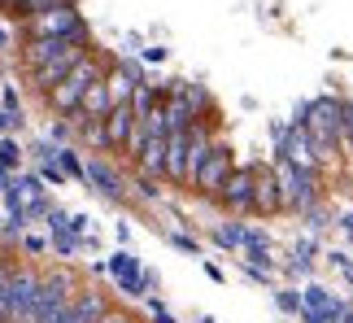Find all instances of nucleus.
I'll return each mask as SVG.
<instances>
[{"label": "nucleus", "instance_id": "nucleus-1", "mask_svg": "<svg viewBox=\"0 0 353 323\" xmlns=\"http://www.w3.org/2000/svg\"><path fill=\"white\" fill-rule=\"evenodd\" d=\"M296 123L310 131V140H314L319 153H327L332 144L345 136V105L332 101V97H319V101H310L305 110L296 114Z\"/></svg>", "mask_w": 353, "mask_h": 323}, {"label": "nucleus", "instance_id": "nucleus-2", "mask_svg": "<svg viewBox=\"0 0 353 323\" xmlns=\"http://www.w3.org/2000/svg\"><path fill=\"white\" fill-rule=\"evenodd\" d=\"M74 302V275L70 271H48L39 280V293H35V306L22 323H61L65 306Z\"/></svg>", "mask_w": 353, "mask_h": 323}, {"label": "nucleus", "instance_id": "nucleus-3", "mask_svg": "<svg viewBox=\"0 0 353 323\" xmlns=\"http://www.w3.org/2000/svg\"><path fill=\"white\" fill-rule=\"evenodd\" d=\"M97 79H105V75H101L97 57H92V52H88V57L79 61L74 70L65 75V79H61V84L52 88V92H48V105H52V110H57V114H79V105H83L88 88L97 84Z\"/></svg>", "mask_w": 353, "mask_h": 323}, {"label": "nucleus", "instance_id": "nucleus-4", "mask_svg": "<svg viewBox=\"0 0 353 323\" xmlns=\"http://www.w3.org/2000/svg\"><path fill=\"white\" fill-rule=\"evenodd\" d=\"M279 197L288 210L314 206V166H296V162H279Z\"/></svg>", "mask_w": 353, "mask_h": 323}, {"label": "nucleus", "instance_id": "nucleus-5", "mask_svg": "<svg viewBox=\"0 0 353 323\" xmlns=\"http://www.w3.org/2000/svg\"><path fill=\"white\" fill-rule=\"evenodd\" d=\"M26 31H31V39H44V35H79V31H88V26H83V13L74 5H61V9H48V13H39V18H31Z\"/></svg>", "mask_w": 353, "mask_h": 323}, {"label": "nucleus", "instance_id": "nucleus-6", "mask_svg": "<svg viewBox=\"0 0 353 323\" xmlns=\"http://www.w3.org/2000/svg\"><path fill=\"white\" fill-rule=\"evenodd\" d=\"M227 179H232V149H227V144H214L210 157L201 162V170H196V179H192V184H196L205 197H223Z\"/></svg>", "mask_w": 353, "mask_h": 323}, {"label": "nucleus", "instance_id": "nucleus-7", "mask_svg": "<svg viewBox=\"0 0 353 323\" xmlns=\"http://www.w3.org/2000/svg\"><path fill=\"white\" fill-rule=\"evenodd\" d=\"M105 271H110V275L118 280V288L127 293V297H140V293H144L148 284H153V275H148L144 266H140V258H135L131 249H118L114 258L105 262Z\"/></svg>", "mask_w": 353, "mask_h": 323}, {"label": "nucleus", "instance_id": "nucleus-8", "mask_svg": "<svg viewBox=\"0 0 353 323\" xmlns=\"http://www.w3.org/2000/svg\"><path fill=\"white\" fill-rule=\"evenodd\" d=\"M74 44H88V31H79V35H44V39H26L22 61H26V70H39L44 61L61 57V52H65V48H74Z\"/></svg>", "mask_w": 353, "mask_h": 323}, {"label": "nucleus", "instance_id": "nucleus-9", "mask_svg": "<svg viewBox=\"0 0 353 323\" xmlns=\"http://www.w3.org/2000/svg\"><path fill=\"white\" fill-rule=\"evenodd\" d=\"M83 57H88V44H74V48H65L61 57H52V61H44V66H39V70H31V84H35V88L48 97V92L57 88L61 79L70 75V70H74V66L83 61Z\"/></svg>", "mask_w": 353, "mask_h": 323}, {"label": "nucleus", "instance_id": "nucleus-10", "mask_svg": "<svg viewBox=\"0 0 353 323\" xmlns=\"http://www.w3.org/2000/svg\"><path fill=\"white\" fill-rule=\"evenodd\" d=\"M275 140H279V162H296V166H314V140H310V131L296 123V127H275Z\"/></svg>", "mask_w": 353, "mask_h": 323}, {"label": "nucleus", "instance_id": "nucleus-11", "mask_svg": "<svg viewBox=\"0 0 353 323\" xmlns=\"http://www.w3.org/2000/svg\"><path fill=\"white\" fill-rule=\"evenodd\" d=\"M39 280H44V275H35L31 266H13V271H9V302H13V323H22L26 315H31V306H35V293H39Z\"/></svg>", "mask_w": 353, "mask_h": 323}, {"label": "nucleus", "instance_id": "nucleus-12", "mask_svg": "<svg viewBox=\"0 0 353 323\" xmlns=\"http://www.w3.org/2000/svg\"><path fill=\"white\" fill-rule=\"evenodd\" d=\"M135 127V105L118 101L110 114H105V149H127V136Z\"/></svg>", "mask_w": 353, "mask_h": 323}, {"label": "nucleus", "instance_id": "nucleus-13", "mask_svg": "<svg viewBox=\"0 0 353 323\" xmlns=\"http://www.w3.org/2000/svg\"><path fill=\"white\" fill-rule=\"evenodd\" d=\"M105 315H110V311H105V297L88 288V293H74V302L65 306L61 323H101Z\"/></svg>", "mask_w": 353, "mask_h": 323}, {"label": "nucleus", "instance_id": "nucleus-14", "mask_svg": "<svg viewBox=\"0 0 353 323\" xmlns=\"http://www.w3.org/2000/svg\"><path fill=\"white\" fill-rule=\"evenodd\" d=\"M188 149H192L188 131H170V140H166V179L170 184H188Z\"/></svg>", "mask_w": 353, "mask_h": 323}, {"label": "nucleus", "instance_id": "nucleus-15", "mask_svg": "<svg viewBox=\"0 0 353 323\" xmlns=\"http://www.w3.org/2000/svg\"><path fill=\"white\" fill-rule=\"evenodd\" d=\"M253 188H257V170H232V179L223 188V201L232 210H253Z\"/></svg>", "mask_w": 353, "mask_h": 323}, {"label": "nucleus", "instance_id": "nucleus-16", "mask_svg": "<svg viewBox=\"0 0 353 323\" xmlns=\"http://www.w3.org/2000/svg\"><path fill=\"white\" fill-rule=\"evenodd\" d=\"M114 110V92H110V79H97V84L88 88L83 105H79V118H105Z\"/></svg>", "mask_w": 353, "mask_h": 323}, {"label": "nucleus", "instance_id": "nucleus-17", "mask_svg": "<svg viewBox=\"0 0 353 323\" xmlns=\"http://www.w3.org/2000/svg\"><path fill=\"white\" fill-rule=\"evenodd\" d=\"M283 206V197H279V175L275 170H257V188H253V210H279Z\"/></svg>", "mask_w": 353, "mask_h": 323}, {"label": "nucleus", "instance_id": "nucleus-18", "mask_svg": "<svg viewBox=\"0 0 353 323\" xmlns=\"http://www.w3.org/2000/svg\"><path fill=\"white\" fill-rule=\"evenodd\" d=\"M88 184H97L101 193H105V197H114V201L127 193V188H122V179L114 175V166H105V162H88Z\"/></svg>", "mask_w": 353, "mask_h": 323}, {"label": "nucleus", "instance_id": "nucleus-19", "mask_svg": "<svg viewBox=\"0 0 353 323\" xmlns=\"http://www.w3.org/2000/svg\"><path fill=\"white\" fill-rule=\"evenodd\" d=\"M214 245H219V249L244 245V227H240V223H219V227H214Z\"/></svg>", "mask_w": 353, "mask_h": 323}, {"label": "nucleus", "instance_id": "nucleus-20", "mask_svg": "<svg viewBox=\"0 0 353 323\" xmlns=\"http://www.w3.org/2000/svg\"><path fill=\"white\" fill-rule=\"evenodd\" d=\"M157 101H161V97H153V88H148V84H140V88H135V97H131V105H135V118H153V114H157Z\"/></svg>", "mask_w": 353, "mask_h": 323}, {"label": "nucleus", "instance_id": "nucleus-21", "mask_svg": "<svg viewBox=\"0 0 353 323\" xmlns=\"http://www.w3.org/2000/svg\"><path fill=\"white\" fill-rule=\"evenodd\" d=\"M61 5H74V0H26L18 18H22V22H31V18H39V13H48V9H61Z\"/></svg>", "mask_w": 353, "mask_h": 323}, {"label": "nucleus", "instance_id": "nucleus-22", "mask_svg": "<svg viewBox=\"0 0 353 323\" xmlns=\"http://www.w3.org/2000/svg\"><path fill=\"white\" fill-rule=\"evenodd\" d=\"M301 319H305V323H336V319H341V302L323 306V311H310V306H305V311H301Z\"/></svg>", "mask_w": 353, "mask_h": 323}, {"label": "nucleus", "instance_id": "nucleus-23", "mask_svg": "<svg viewBox=\"0 0 353 323\" xmlns=\"http://www.w3.org/2000/svg\"><path fill=\"white\" fill-rule=\"evenodd\" d=\"M57 162L65 166V175H74V179H88V166L74 157V149H57Z\"/></svg>", "mask_w": 353, "mask_h": 323}, {"label": "nucleus", "instance_id": "nucleus-24", "mask_svg": "<svg viewBox=\"0 0 353 323\" xmlns=\"http://www.w3.org/2000/svg\"><path fill=\"white\" fill-rule=\"evenodd\" d=\"M39 179H48L52 188H61L65 184V166H61L57 157H52V162H39Z\"/></svg>", "mask_w": 353, "mask_h": 323}, {"label": "nucleus", "instance_id": "nucleus-25", "mask_svg": "<svg viewBox=\"0 0 353 323\" xmlns=\"http://www.w3.org/2000/svg\"><path fill=\"white\" fill-rule=\"evenodd\" d=\"M83 245V236H74V232H61V236H52V249L61 253V258H70V253Z\"/></svg>", "mask_w": 353, "mask_h": 323}, {"label": "nucleus", "instance_id": "nucleus-26", "mask_svg": "<svg viewBox=\"0 0 353 323\" xmlns=\"http://www.w3.org/2000/svg\"><path fill=\"white\" fill-rule=\"evenodd\" d=\"M332 302H336V297H332L327 288H319V284L305 288V306H310V311H323V306H332Z\"/></svg>", "mask_w": 353, "mask_h": 323}, {"label": "nucleus", "instance_id": "nucleus-27", "mask_svg": "<svg viewBox=\"0 0 353 323\" xmlns=\"http://www.w3.org/2000/svg\"><path fill=\"white\" fill-rule=\"evenodd\" d=\"M22 162V149H18V140H0V166H18Z\"/></svg>", "mask_w": 353, "mask_h": 323}, {"label": "nucleus", "instance_id": "nucleus-28", "mask_svg": "<svg viewBox=\"0 0 353 323\" xmlns=\"http://www.w3.org/2000/svg\"><path fill=\"white\" fill-rule=\"evenodd\" d=\"M44 227H48L52 236H61V232H70V219H65L61 210H48V219H44Z\"/></svg>", "mask_w": 353, "mask_h": 323}, {"label": "nucleus", "instance_id": "nucleus-29", "mask_svg": "<svg viewBox=\"0 0 353 323\" xmlns=\"http://www.w3.org/2000/svg\"><path fill=\"white\" fill-rule=\"evenodd\" d=\"M18 184H22V193H26V206H31V201H39V197H44V184H39L35 175H26V179H18Z\"/></svg>", "mask_w": 353, "mask_h": 323}, {"label": "nucleus", "instance_id": "nucleus-30", "mask_svg": "<svg viewBox=\"0 0 353 323\" xmlns=\"http://www.w3.org/2000/svg\"><path fill=\"white\" fill-rule=\"evenodd\" d=\"M279 311H288V315H292V311H305V297H296L292 288H288V293H279Z\"/></svg>", "mask_w": 353, "mask_h": 323}, {"label": "nucleus", "instance_id": "nucleus-31", "mask_svg": "<svg viewBox=\"0 0 353 323\" xmlns=\"http://www.w3.org/2000/svg\"><path fill=\"white\" fill-rule=\"evenodd\" d=\"M140 193H144L148 201H157V193H161V188H157V175H144V170H140Z\"/></svg>", "mask_w": 353, "mask_h": 323}, {"label": "nucleus", "instance_id": "nucleus-32", "mask_svg": "<svg viewBox=\"0 0 353 323\" xmlns=\"http://www.w3.org/2000/svg\"><path fill=\"white\" fill-rule=\"evenodd\" d=\"M170 240H174V249L192 253V258H196V253H201V249H196V240H192V236H183V232H179V236H170Z\"/></svg>", "mask_w": 353, "mask_h": 323}, {"label": "nucleus", "instance_id": "nucleus-33", "mask_svg": "<svg viewBox=\"0 0 353 323\" xmlns=\"http://www.w3.org/2000/svg\"><path fill=\"white\" fill-rule=\"evenodd\" d=\"M118 70H122V75H127V79H135V84H144V75H140V61H131V57H127V61H122V66H118Z\"/></svg>", "mask_w": 353, "mask_h": 323}, {"label": "nucleus", "instance_id": "nucleus-34", "mask_svg": "<svg viewBox=\"0 0 353 323\" xmlns=\"http://www.w3.org/2000/svg\"><path fill=\"white\" fill-rule=\"evenodd\" d=\"M5 110H9V114H22V105H18V92H13V88H5Z\"/></svg>", "mask_w": 353, "mask_h": 323}, {"label": "nucleus", "instance_id": "nucleus-35", "mask_svg": "<svg viewBox=\"0 0 353 323\" xmlns=\"http://www.w3.org/2000/svg\"><path fill=\"white\" fill-rule=\"evenodd\" d=\"M70 232H74V236H88V232H92V227H88V214H79V219H70Z\"/></svg>", "mask_w": 353, "mask_h": 323}, {"label": "nucleus", "instance_id": "nucleus-36", "mask_svg": "<svg viewBox=\"0 0 353 323\" xmlns=\"http://www.w3.org/2000/svg\"><path fill=\"white\" fill-rule=\"evenodd\" d=\"M22 5H26V0H0V9H5L9 18H18V13H22Z\"/></svg>", "mask_w": 353, "mask_h": 323}, {"label": "nucleus", "instance_id": "nucleus-37", "mask_svg": "<svg viewBox=\"0 0 353 323\" xmlns=\"http://www.w3.org/2000/svg\"><path fill=\"white\" fill-rule=\"evenodd\" d=\"M148 311H153V319H157V323H174V319H170V311H166V306H157V302H153V306H148Z\"/></svg>", "mask_w": 353, "mask_h": 323}, {"label": "nucleus", "instance_id": "nucleus-38", "mask_svg": "<svg viewBox=\"0 0 353 323\" xmlns=\"http://www.w3.org/2000/svg\"><path fill=\"white\" fill-rule=\"evenodd\" d=\"M345 136H349V144H353V105H345Z\"/></svg>", "mask_w": 353, "mask_h": 323}, {"label": "nucleus", "instance_id": "nucleus-39", "mask_svg": "<svg viewBox=\"0 0 353 323\" xmlns=\"http://www.w3.org/2000/svg\"><path fill=\"white\" fill-rule=\"evenodd\" d=\"M9 166H0V193H5V188H9V175H5Z\"/></svg>", "mask_w": 353, "mask_h": 323}, {"label": "nucleus", "instance_id": "nucleus-40", "mask_svg": "<svg viewBox=\"0 0 353 323\" xmlns=\"http://www.w3.org/2000/svg\"><path fill=\"white\" fill-rule=\"evenodd\" d=\"M101 323H127V319H122V315H105Z\"/></svg>", "mask_w": 353, "mask_h": 323}, {"label": "nucleus", "instance_id": "nucleus-41", "mask_svg": "<svg viewBox=\"0 0 353 323\" xmlns=\"http://www.w3.org/2000/svg\"><path fill=\"white\" fill-rule=\"evenodd\" d=\"M0 48H9V31H5V26H0Z\"/></svg>", "mask_w": 353, "mask_h": 323}, {"label": "nucleus", "instance_id": "nucleus-42", "mask_svg": "<svg viewBox=\"0 0 353 323\" xmlns=\"http://www.w3.org/2000/svg\"><path fill=\"white\" fill-rule=\"evenodd\" d=\"M345 275H349V284H353V262H345Z\"/></svg>", "mask_w": 353, "mask_h": 323}, {"label": "nucleus", "instance_id": "nucleus-43", "mask_svg": "<svg viewBox=\"0 0 353 323\" xmlns=\"http://www.w3.org/2000/svg\"><path fill=\"white\" fill-rule=\"evenodd\" d=\"M5 275H9V266H0V284H5Z\"/></svg>", "mask_w": 353, "mask_h": 323}, {"label": "nucleus", "instance_id": "nucleus-44", "mask_svg": "<svg viewBox=\"0 0 353 323\" xmlns=\"http://www.w3.org/2000/svg\"><path fill=\"white\" fill-rule=\"evenodd\" d=\"M341 323H353V315H349V319H341Z\"/></svg>", "mask_w": 353, "mask_h": 323}, {"label": "nucleus", "instance_id": "nucleus-45", "mask_svg": "<svg viewBox=\"0 0 353 323\" xmlns=\"http://www.w3.org/2000/svg\"><path fill=\"white\" fill-rule=\"evenodd\" d=\"M349 236H353V227H349Z\"/></svg>", "mask_w": 353, "mask_h": 323}]
</instances>
